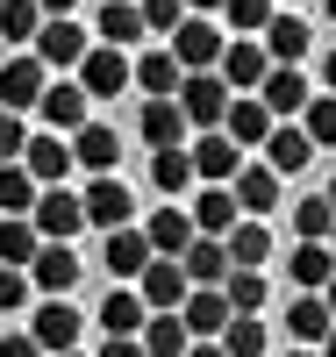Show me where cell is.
<instances>
[{
  "label": "cell",
  "instance_id": "obj_41",
  "mask_svg": "<svg viewBox=\"0 0 336 357\" xmlns=\"http://www.w3.org/2000/svg\"><path fill=\"white\" fill-rule=\"evenodd\" d=\"M329 222H336V207H329L322 193L293 200V236H300V243H322V236H329Z\"/></svg>",
  "mask_w": 336,
  "mask_h": 357
},
{
  "label": "cell",
  "instance_id": "obj_36",
  "mask_svg": "<svg viewBox=\"0 0 336 357\" xmlns=\"http://www.w3.org/2000/svg\"><path fill=\"white\" fill-rule=\"evenodd\" d=\"M293 122H300V136H308L315 151H336V93H315Z\"/></svg>",
  "mask_w": 336,
  "mask_h": 357
},
{
  "label": "cell",
  "instance_id": "obj_35",
  "mask_svg": "<svg viewBox=\"0 0 336 357\" xmlns=\"http://www.w3.org/2000/svg\"><path fill=\"white\" fill-rule=\"evenodd\" d=\"M286 272H293L300 293H322L329 272H336V257H329V243H293V264H286Z\"/></svg>",
  "mask_w": 336,
  "mask_h": 357
},
{
  "label": "cell",
  "instance_id": "obj_8",
  "mask_svg": "<svg viewBox=\"0 0 336 357\" xmlns=\"http://www.w3.org/2000/svg\"><path fill=\"white\" fill-rule=\"evenodd\" d=\"M43 86H50V65L36 50H22V57H8V65H0V107H36L43 100Z\"/></svg>",
  "mask_w": 336,
  "mask_h": 357
},
{
  "label": "cell",
  "instance_id": "obj_18",
  "mask_svg": "<svg viewBox=\"0 0 336 357\" xmlns=\"http://www.w3.org/2000/svg\"><path fill=\"white\" fill-rule=\"evenodd\" d=\"M222 250H229V272H265L272 264V229L258 215H243L229 236H222Z\"/></svg>",
  "mask_w": 336,
  "mask_h": 357
},
{
  "label": "cell",
  "instance_id": "obj_45",
  "mask_svg": "<svg viewBox=\"0 0 336 357\" xmlns=\"http://www.w3.org/2000/svg\"><path fill=\"white\" fill-rule=\"evenodd\" d=\"M29 272H15V264H0V314H15V307H29Z\"/></svg>",
  "mask_w": 336,
  "mask_h": 357
},
{
  "label": "cell",
  "instance_id": "obj_52",
  "mask_svg": "<svg viewBox=\"0 0 336 357\" xmlns=\"http://www.w3.org/2000/svg\"><path fill=\"white\" fill-rule=\"evenodd\" d=\"M322 307H329V314H336V272H329V286H322Z\"/></svg>",
  "mask_w": 336,
  "mask_h": 357
},
{
  "label": "cell",
  "instance_id": "obj_42",
  "mask_svg": "<svg viewBox=\"0 0 336 357\" xmlns=\"http://www.w3.org/2000/svg\"><path fill=\"white\" fill-rule=\"evenodd\" d=\"M222 15H229L236 36H265V22L279 15V0H222Z\"/></svg>",
  "mask_w": 336,
  "mask_h": 357
},
{
  "label": "cell",
  "instance_id": "obj_33",
  "mask_svg": "<svg viewBox=\"0 0 336 357\" xmlns=\"http://www.w3.org/2000/svg\"><path fill=\"white\" fill-rule=\"evenodd\" d=\"M43 250V236L29 215H0V264H15V272H29V257Z\"/></svg>",
  "mask_w": 336,
  "mask_h": 357
},
{
  "label": "cell",
  "instance_id": "obj_27",
  "mask_svg": "<svg viewBox=\"0 0 336 357\" xmlns=\"http://www.w3.org/2000/svg\"><path fill=\"white\" fill-rule=\"evenodd\" d=\"M187 215H193V229H200V236H229V229L243 222V207H236V193H229V186H200Z\"/></svg>",
  "mask_w": 336,
  "mask_h": 357
},
{
  "label": "cell",
  "instance_id": "obj_40",
  "mask_svg": "<svg viewBox=\"0 0 336 357\" xmlns=\"http://www.w3.org/2000/svg\"><path fill=\"white\" fill-rule=\"evenodd\" d=\"M215 343H222L229 357H265V321H258V314H229V329H222Z\"/></svg>",
  "mask_w": 336,
  "mask_h": 357
},
{
  "label": "cell",
  "instance_id": "obj_1",
  "mask_svg": "<svg viewBox=\"0 0 336 357\" xmlns=\"http://www.w3.org/2000/svg\"><path fill=\"white\" fill-rule=\"evenodd\" d=\"M172 100H179V114H187V129H222V114H229V86H222V72H187Z\"/></svg>",
  "mask_w": 336,
  "mask_h": 357
},
{
  "label": "cell",
  "instance_id": "obj_10",
  "mask_svg": "<svg viewBox=\"0 0 336 357\" xmlns=\"http://www.w3.org/2000/svg\"><path fill=\"white\" fill-rule=\"evenodd\" d=\"M187 158H193V178H207V186H229V178H236V165H243V151H236L222 129L187 136Z\"/></svg>",
  "mask_w": 336,
  "mask_h": 357
},
{
  "label": "cell",
  "instance_id": "obj_3",
  "mask_svg": "<svg viewBox=\"0 0 336 357\" xmlns=\"http://www.w3.org/2000/svg\"><path fill=\"white\" fill-rule=\"evenodd\" d=\"M29 222H36L43 243H72V236L86 229V207H79V193H72V186H43V193H36V207H29Z\"/></svg>",
  "mask_w": 336,
  "mask_h": 357
},
{
  "label": "cell",
  "instance_id": "obj_17",
  "mask_svg": "<svg viewBox=\"0 0 336 357\" xmlns=\"http://www.w3.org/2000/svg\"><path fill=\"white\" fill-rule=\"evenodd\" d=\"M79 272H86V264L72 257V243H43L36 257H29V286H36V293H65V301H72Z\"/></svg>",
  "mask_w": 336,
  "mask_h": 357
},
{
  "label": "cell",
  "instance_id": "obj_43",
  "mask_svg": "<svg viewBox=\"0 0 336 357\" xmlns=\"http://www.w3.org/2000/svg\"><path fill=\"white\" fill-rule=\"evenodd\" d=\"M136 8H143V29H150V36H172V29L187 22V0H136Z\"/></svg>",
  "mask_w": 336,
  "mask_h": 357
},
{
  "label": "cell",
  "instance_id": "obj_7",
  "mask_svg": "<svg viewBox=\"0 0 336 357\" xmlns=\"http://www.w3.org/2000/svg\"><path fill=\"white\" fill-rule=\"evenodd\" d=\"M79 329H86V321L72 314V301H65V293H43V307L29 314V336L43 343V357H57V350H79Z\"/></svg>",
  "mask_w": 336,
  "mask_h": 357
},
{
  "label": "cell",
  "instance_id": "obj_44",
  "mask_svg": "<svg viewBox=\"0 0 336 357\" xmlns=\"http://www.w3.org/2000/svg\"><path fill=\"white\" fill-rule=\"evenodd\" d=\"M22 151H29L22 114H15V107H0V165H22Z\"/></svg>",
  "mask_w": 336,
  "mask_h": 357
},
{
  "label": "cell",
  "instance_id": "obj_25",
  "mask_svg": "<svg viewBox=\"0 0 336 357\" xmlns=\"http://www.w3.org/2000/svg\"><path fill=\"white\" fill-rule=\"evenodd\" d=\"M179 57L172 50H150V57H129V86H143V100H172L179 93Z\"/></svg>",
  "mask_w": 336,
  "mask_h": 357
},
{
  "label": "cell",
  "instance_id": "obj_19",
  "mask_svg": "<svg viewBox=\"0 0 336 357\" xmlns=\"http://www.w3.org/2000/svg\"><path fill=\"white\" fill-rule=\"evenodd\" d=\"M22 165H29V178H36V186H65V172H72V143L57 136V129H43V136H29Z\"/></svg>",
  "mask_w": 336,
  "mask_h": 357
},
{
  "label": "cell",
  "instance_id": "obj_13",
  "mask_svg": "<svg viewBox=\"0 0 336 357\" xmlns=\"http://www.w3.org/2000/svg\"><path fill=\"white\" fill-rule=\"evenodd\" d=\"M222 136L236 143V151H265L272 136V107L258 93H229V114H222Z\"/></svg>",
  "mask_w": 336,
  "mask_h": 357
},
{
  "label": "cell",
  "instance_id": "obj_37",
  "mask_svg": "<svg viewBox=\"0 0 336 357\" xmlns=\"http://www.w3.org/2000/svg\"><path fill=\"white\" fill-rule=\"evenodd\" d=\"M36 178H29V165H0V215H29L36 207Z\"/></svg>",
  "mask_w": 336,
  "mask_h": 357
},
{
  "label": "cell",
  "instance_id": "obj_24",
  "mask_svg": "<svg viewBox=\"0 0 336 357\" xmlns=\"http://www.w3.org/2000/svg\"><path fill=\"white\" fill-rule=\"evenodd\" d=\"M179 272H187V286H222V279H229V250H222V236H193V243L179 250Z\"/></svg>",
  "mask_w": 336,
  "mask_h": 357
},
{
  "label": "cell",
  "instance_id": "obj_50",
  "mask_svg": "<svg viewBox=\"0 0 336 357\" xmlns=\"http://www.w3.org/2000/svg\"><path fill=\"white\" fill-rule=\"evenodd\" d=\"M36 8H43V15H72L79 0H36Z\"/></svg>",
  "mask_w": 336,
  "mask_h": 357
},
{
  "label": "cell",
  "instance_id": "obj_32",
  "mask_svg": "<svg viewBox=\"0 0 336 357\" xmlns=\"http://www.w3.org/2000/svg\"><path fill=\"white\" fill-rule=\"evenodd\" d=\"M150 186H158L165 200H179L193 186V158H187V143H172V151H150Z\"/></svg>",
  "mask_w": 336,
  "mask_h": 357
},
{
  "label": "cell",
  "instance_id": "obj_55",
  "mask_svg": "<svg viewBox=\"0 0 336 357\" xmlns=\"http://www.w3.org/2000/svg\"><path fill=\"white\" fill-rule=\"evenodd\" d=\"M322 200H329V207H336V178H329V193H322Z\"/></svg>",
  "mask_w": 336,
  "mask_h": 357
},
{
  "label": "cell",
  "instance_id": "obj_2",
  "mask_svg": "<svg viewBox=\"0 0 336 357\" xmlns=\"http://www.w3.org/2000/svg\"><path fill=\"white\" fill-rule=\"evenodd\" d=\"M29 50H36L50 72H79V57L94 50V36H86L72 15H43V29H36V43H29Z\"/></svg>",
  "mask_w": 336,
  "mask_h": 357
},
{
  "label": "cell",
  "instance_id": "obj_26",
  "mask_svg": "<svg viewBox=\"0 0 336 357\" xmlns=\"http://www.w3.org/2000/svg\"><path fill=\"white\" fill-rule=\"evenodd\" d=\"M329 329H336V314L322 307V293H293V301H286V336H293L300 350H315Z\"/></svg>",
  "mask_w": 336,
  "mask_h": 357
},
{
  "label": "cell",
  "instance_id": "obj_21",
  "mask_svg": "<svg viewBox=\"0 0 336 357\" xmlns=\"http://www.w3.org/2000/svg\"><path fill=\"white\" fill-rule=\"evenodd\" d=\"M258 43H265V57H272V65H300L315 36H308V22H300L293 8H279V15L265 22V36H258Z\"/></svg>",
  "mask_w": 336,
  "mask_h": 357
},
{
  "label": "cell",
  "instance_id": "obj_47",
  "mask_svg": "<svg viewBox=\"0 0 336 357\" xmlns=\"http://www.w3.org/2000/svg\"><path fill=\"white\" fill-rule=\"evenodd\" d=\"M101 357H143V343H136V336H108Z\"/></svg>",
  "mask_w": 336,
  "mask_h": 357
},
{
  "label": "cell",
  "instance_id": "obj_15",
  "mask_svg": "<svg viewBox=\"0 0 336 357\" xmlns=\"http://www.w3.org/2000/svg\"><path fill=\"white\" fill-rule=\"evenodd\" d=\"M179 321H187L193 343H215V336L229 329V301H222V286H193L187 301H179Z\"/></svg>",
  "mask_w": 336,
  "mask_h": 357
},
{
  "label": "cell",
  "instance_id": "obj_30",
  "mask_svg": "<svg viewBox=\"0 0 336 357\" xmlns=\"http://www.w3.org/2000/svg\"><path fill=\"white\" fill-rule=\"evenodd\" d=\"M94 321H101L108 336H143V321H150V307H143V293H136V286H115L108 301H101V314H94Z\"/></svg>",
  "mask_w": 336,
  "mask_h": 357
},
{
  "label": "cell",
  "instance_id": "obj_9",
  "mask_svg": "<svg viewBox=\"0 0 336 357\" xmlns=\"http://www.w3.org/2000/svg\"><path fill=\"white\" fill-rule=\"evenodd\" d=\"M136 293H143V307L150 314H179V301H187V272H179V257H150L143 272H136Z\"/></svg>",
  "mask_w": 336,
  "mask_h": 357
},
{
  "label": "cell",
  "instance_id": "obj_39",
  "mask_svg": "<svg viewBox=\"0 0 336 357\" xmlns=\"http://www.w3.org/2000/svg\"><path fill=\"white\" fill-rule=\"evenodd\" d=\"M36 29H43L36 0H0V36H8V43H36Z\"/></svg>",
  "mask_w": 336,
  "mask_h": 357
},
{
  "label": "cell",
  "instance_id": "obj_49",
  "mask_svg": "<svg viewBox=\"0 0 336 357\" xmlns=\"http://www.w3.org/2000/svg\"><path fill=\"white\" fill-rule=\"evenodd\" d=\"M187 357H229L222 343H187Z\"/></svg>",
  "mask_w": 336,
  "mask_h": 357
},
{
  "label": "cell",
  "instance_id": "obj_46",
  "mask_svg": "<svg viewBox=\"0 0 336 357\" xmlns=\"http://www.w3.org/2000/svg\"><path fill=\"white\" fill-rule=\"evenodd\" d=\"M0 357H43V343L29 329H8V336H0Z\"/></svg>",
  "mask_w": 336,
  "mask_h": 357
},
{
  "label": "cell",
  "instance_id": "obj_31",
  "mask_svg": "<svg viewBox=\"0 0 336 357\" xmlns=\"http://www.w3.org/2000/svg\"><path fill=\"white\" fill-rule=\"evenodd\" d=\"M94 36H101V43H115V50H129L136 36H150V29H143V8H136V0H108L101 22H94Z\"/></svg>",
  "mask_w": 336,
  "mask_h": 357
},
{
  "label": "cell",
  "instance_id": "obj_58",
  "mask_svg": "<svg viewBox=\"0 0 336 357\" xmlns=\"http://www.w3.org/2000/svg\"><path fill=\"white\" fill-rule=\"evenodd\" d=\"M57 357H86V350H57Z\"/></svg>",
  "mask_w": 336,
  "mask_h": 357
},
{
  "label": "cell",
  "instance_id": "obj_28",
  "mask_svg": "<svg viewBox=\"0 0 336 357\" xmlns=\"http://www.w3.org/2000/svg\"><path fill=\"white\" fill-rule=\"evenodd\" d=\"M136 136L150 143V151H172V143H187V114H179V100H143Z\"/></svg>",
  "mask_w": 336,
  "mask_h": 357
},
{
  "label": "cell",
  "instance_id": "obj_23",
  "mask_svg": "<svg viewBox=\"0 0 336 357\" xmlns=\"http://www.w3.org/2000/svg\"><path fill=\"white\" fill-rule=\"evenodd\" d=\"M72 165H86V172H115L122 165V136L108 129V122H86V129H72Z\"/></svg>",
  "mask_w": 336,
  "mask_h": 357
},
{
  "label": "cell",
  "instance_id": "obj_51",
  "mask_svg": "<svg viewBox=\"0 0 336 357\" xmlns=\"http://www.w3.org/2000/svg\"><path fill=\"white\" fill-rule=\"evenodd\" d=\"M222 8V0H187V15H215Z\"/></svg>",
  "mask_w": 336,
  "mask_h": 357
},
{
  "label": "cell",
  "instance_id": "obj_4",
  "mask_svg": "<svg viewBox=\"0 0 336 357\" xmlns=\"http://www.w3.org/2000/svg\"><path fill=\"white\" fill-rule=\"evenodd\" d=\"M215 72H222L229 93H258L265 72H272V57H265V43H258V36H229V43H222V57H215Z\"/></svg>",
  "mask_w": 336,
  "mask_h": 357
},
{
  "label": "cell",
  "instance_id": "obj_22",
  "mask_svg": "<svg viewBox=\"0 0 336 357\" xmlns=\"http://www.w3.org/2000/svg\"><path fill=\"white\" fill-rule=\"evenodd\" d=\"M265 165L279 172V178H293V172L315 165V143L300 136V122H272V136H265Z\"/></svg>",
  "mask_w": 336,
  "mask_h": 357
},
{
  "label": "cell",
  "instance_id": "obj_54",
  "mask_svg": "<svg viewBox=\"0 0 336 357\" xmlns=\"http://www.w3.org/2000/svg\"><path fill=\"white\" fill-rule=\"evenodd\" d=\"M322 243H329V257H336V222H329V236H322Z\"/></svg>",
  "mask_w": 336,
  "mask_h": 357
},
{
  "label": "cell",
  "instance_id": "obj_34",
  "mask_svg": "<svg viewBox=\"0 0 336 357\" xmlns=\"http://www.w3.org/2000/svg\"><path fill=\"white\" fill-rule=\"evenodd\" d=\"M136 343H143V357H187L193 336H187V321H179V314H150Z\"/></svg>",
  "mask_w": 336,
  "mask_h": 357
},
{
  "label": "cell",
  "instance_id": "obj_12",
  "mask_svg": "<svg viewBox=\"0 0 336 357\" xmlns=\"http://www.w3.org/2000/svg\"><path fill=\"white\" fill-rule=\"evenodd\" d=\"M86 86L79 79H50L43 86V100H36V114H43V129H57V136H72V129H86Z\"/></svg>",
  "mask_w": 336,
  "mask_h": 357
},
{
  "label": "cell",
  "instance_id": "obj_5",
  "mask_svg": "<svg viewBox=\"0 0 336 357\" xmlns=\"http://www.w3.org/2000/svg\"><path fill=\"white\" fill-rule=\"evenodd\" d=\"M222 43H229V36H222L207 15H187V22L172 29V57H179V72H215Z\"/></svg>",
  "mask_w": 336,
  "mask_h": 357
},
{
  "label": "cell",
  "instance_id": "obj_59",
  "mask_svg": "<svg viewBox=\"0 0 336 357\" xmlns=\"http://www.w3.org/2000/svg\"><path fill=\"white\" fill-rule=\"evenodd\" d=\"M329 22H336V0H329Z\"/></svg>",
  "mask_w": 336,
  "mask_h": 357
},
{
  "label": "cell",
  "instance_id": "obj_38",
  "mask_svg": "<svg viewBox=\"0 0 336 357\" xmlns=\"http://www.w3.org/2000/svg\"><path fill=\"white\" fill-rule=\"evenodd\" d=\"M265 293H272V286H265V272H229V279H222L229 314H258V307H265Z\"/></svg>",
  "mask_w": 336,
  "mask_h": 357
},
{
  "label": "cell",
  "instance_id": "obj_56",
  "mask_svg": "<svg viewBox=\"0 0 336 357\" xmlns=\"http://www.w3.org/2000/svg\"><path fill=\"white\" fill-rule=\"evenodd\" d=\"M286 357H322V350H286Z\"/></svg>",
  "mask_w": 336,
  "mask_h": 357
},
{
  "label": "cell",
  "instance_id": "obj_53",
  "mask_svg": "<svg viewBox=\"0 0 336 357\" xmlns=\"http://www.w3.org/2000/svg\"><path fill=\"white\" fill-rule=\"evenodd\" d=\"M315 350H322V357H336V329H329V336H322V343H315Z\"/></svg>",
  "mask_w": 336,
  "mask_h": 357
},
{
  "label": "cell",
  "instance_id": "obj_48",
  "mask_svg": "<svg viewBox=\"0 0 336 357\" xmlns=\"http://www.w3.org/2000/svg\"><path fill=\"white\" fill-rule=\"evenodd\" d=\"M322 93H336V50L322 57Z\"/></svg>",
  "mask_w": 336,
  "mask_h": 357
},
{
  "label": "cell",
  "instance_id": "obj_11",
  "mask_svg": "<svg viewBox=\"0 0 336 357\" xmlns=\"http://www.w3.org/2000/svg\"><path fill=\"white\" fill-rule=\"evenodd\" d=\"M79 207H86V229H122V222L136 215V200H129V186H122L115 172H101L94 186L79 193Z\"/></svg>",
  "mask_w": 336,
  "mask_h": 357
},
{
  "label": "cell",
  "instance_id": "obj_57",
  "mask_svg": "<svg viewBox=\"0 0 336 357\" xmlns=\"http://www.w3.org/2000/svg\"><path fill=\"white\" fill-rule=\"evenodd\" d=\"M279 8H293V15H300V0H279Z\"/></svg>",
  "mask_w": 336,
  "mask_h": 357
},
{
  "label": "cell",
  "instance_id": "obj_20",
  "mask_svg": "<svg viewBox=\"0 0 336 357\" xmlns=\"http://www.w3.org/2000/svg\"><path fill=\"white\" fill-rule=\"evenodd\" d=\"M229 193H236V207L243 215H272V207H279V172L272 165H236V178H229Z\"/></svg>",
  "mask_w": 336,
  "mask_h": 357
},
{
  "label": "cell",
  "instance_id": "obj_14",
  "mask_svg": "<svg viewBox=\"0 0 336 357\" xmlns=\"http://www.w3.org/2000/svg\"><path fill=\"white\" fill-rule=\"evenodd\" d=\"M258 100L272 107V122H293V114L315 100V86L300 79V65H272V72H265V86H258Z\"/></svg>",
  "mask_w": 336,
  "mask_h": 357
},
{
  "label": "cell",
  "instance_id": "obj_29",
  "mask_svg": "<svg viewBox=\"0 0 336 357\" xmlns=\"http://www.w3.org/2000/svg\"><path fill=\"white\" fill-rule=\"evenodd\" d=\"M143 236H150V250H158V257H179V250H187L200 229H193V215H187V207L172 200V207H158V215L143 222Z\"/></svg>",
  "mask_w": 336,
  "mask_h": 357
},
{
  "label": "cell",
  "instance_id": "obj_16",
  "mask_svg": "<svg viewBox=\"0 0 336 357\" xmlns=\"http://www.w3.org/2000/svg\"><path fill=\"white\" fill-rule=\"evenodd\" d=\"M150 257H158V250H150V236H143L136 222H122V229H108V250H101V264L115 272V286H129V279L143 272Z\"/></svg>",
  "mask_w": 336,
  "mask_h": 357
},
{
  "label": "cell",
  "instance_id": "obj_6",
  "mask_svg": "<svg viewBox=\"0 0 336 357\" xmlns=\"http://www.w3.org/2000/svg\"><path fill=\"white\" fill-rule=\"evenodd\" d=\"M79 86H86V100H115V93H129V50L94 43V50L79 57Z\"/></svg>",
  "mask_w": 336,
  "mask_h": 357
}]
</instances>
